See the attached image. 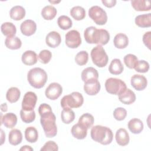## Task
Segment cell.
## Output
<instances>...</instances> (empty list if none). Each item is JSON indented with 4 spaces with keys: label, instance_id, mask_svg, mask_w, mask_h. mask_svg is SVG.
I'll return each mask as SVG.
<instances>
[{
    "label": "cell",
    "instance_id": "6da1fadb",
    "mask_svg": "<svg viewBox=\"0 0 151 151\" xmlns=\"http://www.w3.org/2000/svg\"><path fill=\"white\" fill-rule=\"evenodd\" d=\"M38 113L41 116L40 123L47 137H54L57 133V127L55 124L56 117L50 105L41 104L38 108Z\"/></svg>",
    "mask_w": 151,
    "mask_h": 151
},
{
    "label": "cell",
    "instance_id": "7a4b0ae2",
    "mask_svg": "<svg viewBox=\"0 0 151 151\" xmlns=\"http://www.w3.org/2000/svg\"><path fill=\"white\" fill-rule=\"evenodd\" d=\"M84 37L87 43L96 44L99 45H104L110 40V34L106 29H99L93 26L88 27L85 29Z\"/></svg>",
    "mask_w": 151,
    "mask_h": 151
},
{
    "label": "cell",
    "instance_id": "3957f363",
    "mask_svg": "<svg viewBox=\"0 0 151 151\" xmlns=\"http://www.w3.org/2000/svg\"><path fill=\"white\" fill-rule=\"evenodd\" d=\"M91 139L103 145H107L111 143L113 134L110 129L101 125L93 126L90 132Z\"/></svg>",
    "mask_w": 151,
    "mask_h": 151
},
{
    "label": "cell",
    "instance_id": "277c9868",
    "mask_svg": "<svg viewBox=\"0 0 151 151\" xmlns=\"http://www.w3.org/2000/svg\"><path fill=\"white\" fill-rule=\"evenodd\" d=\"M48 79L47 74L44 70L35 67L29 70L27 74V80L29 84L35 88H41L44 86Z\"/></svg>",
    "mask_w": 151,
    "mask_h": 151
},
{
    "label": "cell",
    "instance_id": "5b68a950",
    "mask_svg": "<svg viewBox=\"0 0 151 151\" xmlns=\"http://www.w3.org/2000/svg\"><path fill=\"white\" fill-rule=\"evenodd\" d=\"M84 102L82 94L77 91H74L70 94L64 96L61 100V106L63 109L78 108Z\"/></svg>",
    "mask_w": 151,
    "mask_h": 151
},
{
    "label": "cell",
    "instance_id": "8992f818",
    "mask_svg": "<svg viewBox=\"0 0 151 151\" xmlns=\"http://www.w3.org/2000/svg\"><path fill=\"white\" fill-rule=\"evenodd\" d=\"M91 58L93 64L100 68L105 67L108 63L109 57L104 48L97 45L91 51Z\"/></svg>",
    "mask_w": 151,
    "mask_h": 151
},
{
    "label": "cell",
    "instance_id": "52a82bcc",
    "mask_svg": "<svg viewBox=\"0 0 151 151\" xmlns=\"http://www.w3.org/2000/svg\"><path fill=\"white\" fill-rule=\"evenodd\" d=\"M105 88L107 93L119 96L127 88V87L123 80L116 78H109L105 82Z\"/></svg>",
    "mask_w": 151,
    "mask_h": 151
},
{
    "label": "cell",
    "instance_id": "ba28073f",
    "mask_svg": "<svg viewBox=\"0 0 151 151\" xmlns=\"http://www.w3.org/2000/svg\"><path fill=\"white\" fill-rule=\"evenodd\" d=\"M88 16L97 25H104L107 21L106 11L101 7L94 5L88 9Z\"/></svg>",
    "mask_w": 151,
    "mask_h": 151
},
{
    "label": "cell",
    "instance_id": "9c48e42d",
    "mask_svg": "<svg viewBox=\"0 0 151 151\" xmlns=\"http://www.w3.org/2000/svg\"><path fill=\"white\" fill-rule=\"evenodd\" d=\"M66 45L70 48H76L81 44V38L80 32L75 29L69 31L65 35Z\"/></svg>",
    "mask_w": 151,
    "mask_h": 151
},
{
    "label": "cell",
    "instance_id": "30bf717a",
    "mask_svg": "<svg viewBox=\"0 0 151 151\" xmlns=\"http://www.w3.org/2000/svg\"><path fill=\"white\" fill-rule=\"evenodd\" d=\"M37 101L36 94L32 91L27 92L23 97L22 101V109L27 111L34 110Z\"/></svg>",
    "mask_w": 151,
    "mask_h": 151
},
{
    "label": "cell",
    "instance_id": "8fae6325",
    "mask_svg": "<svg viewBox=\"0 0 151 151\" xmlns=\"http://www.w3.org/2000/svg\"><path fill=\"white\" fill-rule=\"evenodd\" d=\"M63 93L62 86L57 83H52L49 84L45 91V94L47 98L51 100L57 99Z\"/></svg>",
    "mask_w": 151,
    "mask_h": 151
},
{
    "label": "cell",
    "instance_id": "7c38bea8",
    "mask_svg": "<svg viewBox=\"0 0 151 151\" xmlns=\"http://www.w3.org/2000/svg\"><path fill=\"white\" fill-rule=\"evenodd\" d=\"M132 86L137 91L143 90L147 86V81L146 78L140 74H134L131 77Z\"/></svg>",
    "mask_w": 151,
    "mask_h": 151
},
{
    "label": "cell",
    "instance_id": "4fadbf2b",
    "mask_svg": "<svg viewBox=\"0 0 151 151\" xmlns=\"http://www.w3.org/2000/svg\"><path fill=\"white\" fill-rule=\"evenodd\" d=\"M20 29L23 35L31 36L37 30V24L33 20L26 19L21 23Z\"/></svg>",
    "mask_w": 151,
    "mask_h": 151
},
{
    "label": "cell",
    "instance_id": "5bb4252c",
    "mask_svg": "<svg viewBox=\"0 0 151 151\" xmlns=\"http://www.w3.org/2000/svg\"><path fill=\"white\" fill-rule=\"evenodd\" d=\"M81 79L83 82L87 83L98 80L99 73L96 69L92 67H87L83 70L81 74Z\"/></svg>",
    "mask_w": 151,
    "mask_h": 151
},
{
    "label": "cell",
    "instance_id": "9a60e30c",
    "mask_svg": "<svg viewBox=\"0 0 151 151\" xmlns=\"http://www.w3.org/2000/svg\"><path fill=\"white\" fill-rule=\"evenodd\" d=\"M61 42V38L60 34L57 31H51L46 36L45 42L51 48L57 47Z\"/></svg>",
    "mask_w": 151,
    "mask_h": 151
},
{
    "label": "cell",
    "instance_id": "2e32d148",
    "mask_svg": "<svg viewBox=\"0 0 151 151\" xmlns=\"http://www.w3.org/2000/svg\"><path fill=\"white\" fill-rule=\"evenodd\" d=\"M72 135L76 139H84L87 134V129L82 124L78 123L73 126L71 129Z\"/></svg>",
    "mask_w": 151,
    "mask_h": 151
},
{
    "label": "cell",
    "instance_id": "e0dca14e",
    "mask_svg": "<svg viewBox=\"0 0 151 151\" xmlns=\"http://www.w3.org/2000/svg\"><path fill=\"white\" fill-rule=\"evenodd\" d=\"M115 139L117 143L122 146L127 145L130 140L128 132L125 129L123 128H120L116 131Z\"/></svg>",
    "mask_w": 151,
    "mask_h": 151
},
{
    "label": "cell",
    "instance_id": "ac0fdd59",
    "mask_svg": "<svg viewBox=\"0 0 151 151\" xmlns=\"http://www.w3.org/2000/svg\"><path fill=\"white\" fill-rule=\"evenodd\" d=\"M101 85L98 80L84 83V90L89 96L96 95L100 90Z\"/></svg>",
    "mask_w": 151,
    "mask_h": 151
},
{
    "label": "cell",
    "instance_id": "d6986e66",
    "mask_svg": "<svg viewBox=\"0 0 151 151\" xmlns=\"http://www.w3.org/2000/svg\"><path fill=\"white\" fill-rule=\"evenodd\" d=\"M1 124H3L5 127L8 129H12L15 126L17 123V117L13 113H8L2 116L1 114Z\"/></svg>",
    "mask_w": 151,
    "mask_h": 151
},
{
    "label": "cell",
    "instance_id": "ffe728a7",
    "mask_svg": "<svg viewBox=\"0 0 151 151\" xmlns=\"http://www.w3.org/2000/svg\"><path fill=\"white\" fill-rule=\"evenodd\" d=\"M135 93L129 88H126L119 95V100L124 104H131L136 100Z\"/></svg>",
    "mask_w": 151,
    "mask_h": 151
},
{
    "label": "cell",
    "instance_id": "44dd1931",
    "mask_svg": "<svg viewBox=\"0 0 151 151\" xmlns=\"http://www.w3.org/2000/svg\"><path fill=\"white\" fill-rule=\"evenodd\" d=\"M38 60L37 54L33 51L27 50L25 51L21 57L22 63L27 65H32L37 63Z\"/></svg>",
    "mask_w": 151,
    "mask_h": 151
},
{
    "label": "cell",
    "instance_id": "7402d4cb",
    "mask_svg": "<svg viewBox=\"0 0 151 151\" xmlns=\"http://www.w3.org/2000/svg\"><path fill=\"white\" fill-rule=\"evenodd\" d=\"M129 130L133 134H139L143 129V123L142 121L137 118H133L129 120L127 124Z\"/></svg>",
    "mask_w": 151,
    "mask_h": 151
},
{
    "label": "cell",
    "instance_id": "603a6c76",
    "mask_svg": "<svg viewBox=\"0 0 151 151\" xmlns=\"http://www.w3.org/2000/svg\"><path fill=\"white\" fill-rule=\"evenodd\" d=\"M137 26L141 28H148L151 26V14L137 15L134 19Z\"/></svg>",
    "mask_w": 151,
    "mask_h": 151
},
{
    "label": "cell",
    "instance_id": "cb8c5ba5",
    "mask_svg": "<svg viewBox=\"0 0 151 151\" xmlns=\"http://www.w3.org/2000/svg\"><path fill=\"white\" fill-rule=\"evenodd\" d=\"M9 15L11 19L15 21H19L25 16V9L20 5L13 6L9 11Z\"/></svg>",
    "mask_w": 151,
    "mask_h": 151
},
{
    "label": "cell",
    "instance_id": "d4e9b609",
    "mask_svg": "<svg viewBox=\"0 0 151 151\" xmlns=\"http://www.w3.org/2000/svg\"><path fill=\"white\" fill-rule=\"evenodd\" d=\"M132 7L137 11H148L150 10V2L145 0H132L131 1Z\"/></svg>",
    "mask_w": 151,
    "mask_h": 151
},
{
    "label": "cell",
    "instance_id": "484cf974",
    "mask_svg": "<svg viewBox=\"0 0 151 151\" xmlns=\"http://www.w3.org/2000/svg\"><path fill=\"white\" fill-rule=\"evenodd\" d=\"M9 143L13 146L20 144L22 140V134L19 129H14L11 130L8 134Z\"/></svg>",
    "mask_w": 151,
    "mask_h": 151
},
{
    "label": "cell",
    "instance_id": "4316f807",
    "mask_svg": "<svg viewBox=\"0 0 151 151\" xmlns=\"http://www.w3.org/2000/svg\"><path fill=\"white\" fill-rule=\"evenodd\" d=\"M113 43L117 48L123 49L128 45L129 38L126 34L123 33H119L115 35Z\"/></svg>",
    "mask_w": 151,
    "mask_h": 151
},
{
    "label": "cell",
    "instance_id": "83f0119b",
    "mask_svg": "<svg viewBox=\"0 0 151 151\" xmlns=\"http://www.w3.org/2000/svg\"><path fill=\"white\" fill-rule=\"evenodd\" d=\"M124 70L123 65L122 64L120 59L114 58L113 59L109 67V72L113 75L120 74Z\"/></svg>",
    "mask_w": 151,
    "mask_h": 151
},
{
    "label": "cell",
    "instance_id": "f1b7e54d",
    "mask_svg": "<svg viewBox=\"0 0 151 151\" xmlns=\"http://www.w3.org/2000/svg\"><path fill=\"white\" fill-rule=\"evenodd\" d=\"M1 32L5 36L7 37H14L17 32L15 25L12 22H6L3 23L1 27Z\"/></svg>",
    "mask_w": 151,
    "mask_h": 151
},
{
    "label": "cell",
    "instance_id": "f546056e",
    "mask_svg": "<svg viewBox=\"0 0 151 151\" xmlns=\"http://www.w3.org/2000/svg\"><path fill=\"white\" fill-rule=\"evenodd\" d=\"M56 8L52 5H47L41 10V15L45 20H52L57 15Z\"/></svg>",
    "mask_w": 151,
    "mask_h": 151
},
{
    "label": "cell",
    "instance_id": "4dcf8cb0",
    "mask_svg": "<svg viewBox=\"0 0 151 151\" xmlns=\"http://www.w3.org/2000/svg\"><path fill=\"white\" fill-rule=\"evenodd\" d=\"M21 96V91L17 87H12L9 88L6 94V100L11 103L17 102Z\"/></svg>",
    "mask_w": 151,
    "mask_h": 151
},
{
    "label": "cell",
    "instance_id": "1f68e13d",
    "mask_svg": "<svg viewBox=\"0 0 151 151\" xmlns=\"http://www.w3.org/2000/svg\"><path fill=\"white\" fill-rule=\"evenodd\" d=\"M5 46L11 50L19 49L22 45L21 40L17 37H6L5 41Z\"/></svg>",
    "mask_w": 151,
    "mask_h": 151
},
{
    "label": "cell",
    "instance_id": "d6a6232c",
    "mask_svg": "<svg viewBox=\"0 0 151 151\" xmlns=\"http://www.w3.org/2000/svg\"><path fill=\"white\" fill-rule=\"evenodd\" d=\"M25 138L29 143H35L38 138L37 130L33 126L28 127L25 130Z\"/></svg>",
    "mask_w": 151,
    "mask_h": 151
},
{
    "label": "cell",
    "instance_id": "836d02e7",
    "mask_svg": "<svg viewBox=\"0 0 151 151\" xmlns=\"http://www.w3.org/2000/svg\"><path fill=\"white\" fill-rule=\"evenodd\" d=\"M71 16L77 21L83 19L86 17V11L80 6H76L70 9Z\"/></svg>",
    "mask_w": 151,
    "mask_h": 151
},
{
    "label": "cell",
    "instance_id": "e575fe53",
    "mask_svg": "<svg viewBox=\"0 0 151 151\" xmlns=\"http://www.w3.org/2000/svg\"><path fill=\"white\" fill-rule=\"evenodd\" d=\"M62 122L65 124H70L75 119V113L71 109H63L61 113Z\"/></svg>",
    "mask_w": 151,
    "mask_h": 151
},
{
    "label": "cell",
    "instance_id": "d590c367",
    "mask_svg": "<svg viewBox=\"0 0 151 151\" xmlns=\"http://www.w3.org/2000/svg\"><path fill=\"white\" fill-rule=\"evenodd\" d=\"M94 119L93 116L90 113H86L82 114L80 117L78 123L82 124L87 129H88L92 127L94 123Z\"/></svg>",
    "mask_w": 151,
    "mask_h": 151
},
{
    "label": "cell",
    "instance_id": "8d00e7d4",
    "mask_svg": "<svg viewBox=\"0 0 151 151\" xmlns=\"http://www.w3.org/2000/svg\"><path fill=\"white\" fill-rule=\"evenodd\" d=\"M20 116L22 121L25 123H30L35 120V113L34 110L27 111L23 109L20 110Z\"/></svg>",
    "mask_w": 151,
    "mask_h": 151
},
{
    "label": "cell",
    "instance_id": "74e56055",
    "mask_svg": "<svg viewBox=\"0 0 151 151\" xmlns=\"http://www.w3.org/2000/svg\"><path fill=\"white\" fill-rule=\"evenodd\" d=\"M57 24L60 28L63 30H67L71 28L73 22L71 19L66 15H61L57 19Z\"/></svg>",
    "mask_w": 151,
    "mask_h": 151
},
{
    "label": "cell",
    "instance_id": "f35d334b",
    "mask_svg": "<svg viewBox=\"0 0 151 151\" xmlns=\"http://www.w3.org/2000/svg\"><path fill=\"white\" fill-rule=\"evenodd\" d=\"M88 60V54L86 51H81L78 52L75 57V61L79 65H84L86 64Z\"/></svg>",
    "mask_w": 151,
    "mask_h": 151
},
{
    "label": "cell",
    "instance_id": "ab89813d",
    "mask_svg": "<svg viewBox=\"0 0 151 151\" xmlns=\"http://www.w3.org/2000/svg\"><path fill=\"white\" fill-rule=\"evenodd\" d=\"M123 60L125 65L130 69L134 68L138 61L137 57L132 54H128L126 55L124 57Z\"/></svg>",
    "mask_w": 151,
    "mask_h": 151
},
{
    "label": "cell",
    "instance_id": "60d3db41",
    "mask_svg": "<svg viewBox=\"0 0 151 151\" xmlns=\"http://www.w3.org/2000/svg\"><path fill=\"white\" fill-rule=\"evenodd\" d=\"M134 69L136 71L139 73H146L149 70V64L145 60H138Z\"/></svg>",
    "mask_w": 151,
    "mask_h": 151
},
{
    "label": "cell",
    "instance_id": "b9f144b4",
    "mask_svg": "<svg viewBox=\"0 0 151 151\" xmlns=\"http://www.w3.org/2000/svg\"><path fill=\"white\" fill-rule=\"evenodd\" d=\"M38 58L41 63L46 64L50 62L52 57V54L48 50H43L41 51L38 54Z\"/></svg>",
    "mask_w": 151,
    "mask_h": 151
},
{
    "label": "cell",
    "instance_id": "7bdbcfd3",
    "mask_svg": "<svg viewBox=\"0 0 151 151\" xmlns=\"http://www.w3.org/2000/svg\"><path fill=\"white\" fill-rule=\"evenodd\" d=\"M127 116V111L123 107H117L113 111L114 119L118 121L123 120Z\"/></svg>",
    "mask_w": 151,
    "mask_h": 151
},
{
    "label": "cell",
    "instance_id": "ee69618b",
    "mask_svg": "<svg viewBox=\"0 0 151 151\" xmlns=\"http://www.w3.org/2000/svg\"><path fill=\"white\" fill-rule=\"evenodd\" d=\"M58 150V147L57 144L54 141H48L46 142L42 147L41 149V151H47V150H54L57 151Z\"/></svg>",
    "mask_w": 151,
    "mask_h": 151
},
{
    "label": "cell",
    "instance_id": "f6af8a7d",
    "mask_svg": "<svg viewBox=\"0 0 151 151\" xmlns=\"http://www.w3.org/2000/svg\"><path fill=\"white\" fill-rule=\"evenodd\" d=\"M150 41H151V32L148 31L144 34L143 36V42L144 44L150 50Z\"/></svg>",
    "mask_w": 151,
    "mask_h": 151
},
{
    "label": "cell",
    "instance_id": "bcb514c9",
    "mask_svg": "<svg viewBox=\"0 0 151 151\" xmlns=\"http://www.w3.org/2000/svg\"><path fill=\"white\" fill-rule=\"evenodd\" d=\"M101 2L103 5L107 8H111L115 6L116 4V0H102Z\"/></svg>",
    "mask_w": 151,
    "mask_h": 151
},
{
    "label": "cell",
    "instance_id": "7dc6e473",
    "mask_svg": "<svg viewBox=\"0 0 151 151\" xmlns=\"http://www.w3.org/2000/svg\"><path fill=\"white\" fill-rule=\"evenodd\" d=\"M34 149L30 146H28V145H25L23 146L22 147H21L19 149V150H27V151H32Z\"/></svg>",
    "mask_w": 151,
    "mask_h": 151
},
{
    "label": "cell",
    "instance_id": "c3c4849f",
    "mask_svg": "<svg viewBox=\"0 0 151 151\" xmlns=\"http://www.w3.org/2000/svg\"><path fill=\"white\" fill-rule=\"evenodd\" d=\"M1 145H2L4 143L5 140V134L4 133V131L2 129L1 130Z\"/></svg>",
    "mask_w": 151,
    "mask_h": 151
},
{
    "label": "cell",
    "instance_id": "681fc988",
    "mask_svg": "<svg viewBox=\"0 0 151 151\" xmlns=\"http://www.w3.org/2000/svg\"><path fill=\"white\" fill-rule=\"evenodd\" d=\"M7 105H6V103H3L2 105H1V110L2 111H7Z\"/></svg>",
    "mask_w": 151,
    "mask_h": 151
}]
</instances>
